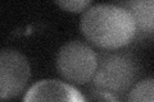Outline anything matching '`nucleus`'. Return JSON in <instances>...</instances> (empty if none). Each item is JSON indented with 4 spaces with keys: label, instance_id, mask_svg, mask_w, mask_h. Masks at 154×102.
<instances>
[{
    "label": "nucleus",
    "instance_id": "obj_1",
    "mask_svg": "<svg viewBox=\"0 0 154 102\" xmlns=\"http://www.w3.org/2000/svg\"><path fill=\"white\" fill-rule=\"evenodd\" d=\"M80 27L86 40L104 50H117L132 41L136 27L121 4H96L86 9Z\"/></svg>",
    "mask_w": 154,
    "mask_h": 102
},
{
    "label": "nucleus",
    "instance_id": "obj_2",
    "mask_svg": "<svg viewBox=\"0 0 154 102\" xmlns=\"http://www.w3.org/2000/svg\"><path fill=\"white\" fill-rule=\"evenodd\" d=\"M137 74V61L131 54L117 51L107 52L99 57L93 84L95 88L117 93L130 88Z\"/></svg>",
    "mask_w": 154,
    "mask_h": 102
},
{
    "label": "nucleus",
    "instance_id": "obj_3",
    "mask_svg": "<svg viewBox=\"0 0 154 102\" xmlns=\"http://www.w3.org/2000/svg\"><path fill=\"white\" fill-rule=\"evenodd\" d=\"M99 57L88 43L69 41L57 54V69L64 79L76 84L93 80Z\"/></svg>",
    "mask_w": 154,
    "mask_h": 102
},
{
    "label": "nucleus",
    "instance_id": "obj_4",
    "mask_svg": "<svg viewBox=\"0 0 154 102\" xmlns=\"http://www.w3.org/2000/svg\"><path fill=\"white\" fill-rule=\"evenodd\" d=\"M31 68L25 55L17 50L4 48L0 54V97L2 100L18 96L26 87Z\"/></svg>",
    "mask_w": 154,
    "mask_h": 102
},
{
    "label": "nucleus",
    "instance_id": "obj_5",
    "mask_svg": "<svg viewBox=\"0 0 154 102\" xmlns=\"http://www.w3.org/2000/svg\"><path fill=\"white\" fill-rule=\"evenodd\" d=\"M23 102H85V96L59 79H41L27 89Z\"/></svg>",
    "mask_w": 154,
    "mask_h": 102
},
{
    "label": "nucleus",
    "instance_id": "obj_6",
    "mask_svg": "<svg viewBox=\"0 0 154 102\" xmlns=\"http://www.w3.org/2000/svg\"><path fill=\"white\" fill-rule=\"evenodd\" d=\"M134 18L136 35H154V0H131L121 3Z\"/></svg>",
    "mask_w": 154,
    "mask_h": 102
},
{
    "label": "nucleus",
    "instance_id": "obj_7",
    "mask_svg": "<svg viewBox=\"0 0 154 102\" xmlns=\"http://www.w3.org/2000/svg\"><path fill=\"white\" fill-rule=\"evenodd\" d=\"M127 102H154V78H146L130 89Z\"/></svg>",
    "mask_w": 154,
    "mask_h": 102
},
{
    "label": "nucleus",
    "instance_id": "obj_8",
    "mask_svg": "<svg viewBox=\"0 0 154 102\" xmlns=\"http://www.w3.org/2000/svg\"><path fill=\"white\" fill-rule=\"evenodd\" d=\"M85 102H118V98L113 92L95 88L85 96Z\"/></svg>",
    "mask_w": 154,
    "mask_h": 102
},
{
    "label": "nucleus",
    "instance_id": "obj_9",
    "mask_svg": "<svg viewBox=\"0 0 154 102\" xmlns=\"http://www.w3.org/2000/svg\"><path fill=\"white\" fill-rule=\"evenodd\" d=\"M57 4L69 12H81L85 10L90 5V1L88 0H67V1H57Z\"/></svg>",
    "mask_w": 154,
    "mask_h": 102
}]
</instances>
